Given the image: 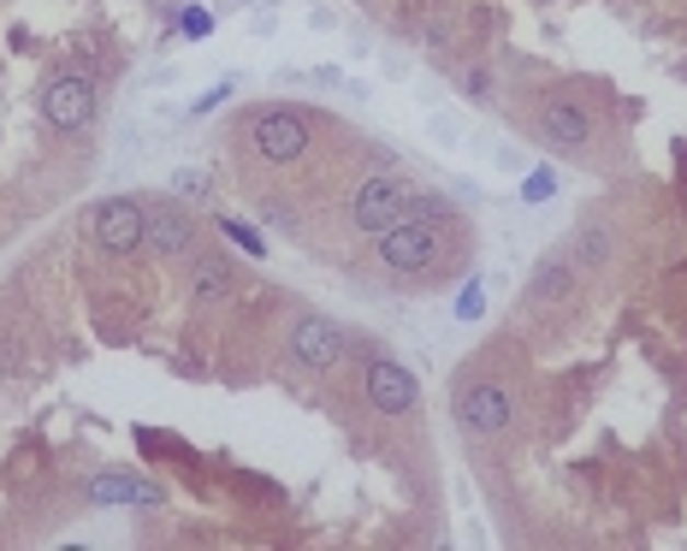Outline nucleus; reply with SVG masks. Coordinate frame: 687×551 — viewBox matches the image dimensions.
I'll use <instances>...</instances> for the list:
<instances>
[{
    "label": "nucleus",
    "instance_id": "nucleus-9",
    "mask_svg": "<svg viewBox=\"0 0 687 551\" xmlns=\"http://www.w3.org/2000/svg\"><path fill=\"white\" fill-rule=\"evenodd\" d=\"M344 351H350V332L339 321H327V314H302V321L290 326V356L309 374H327Z\"/></svg>",
    "mask_w": 687,
    "mask_h": 551
},
{
    "label": "nucleus",
    "instance_id": "nucleus-14",
    "mask_svg": "<svg viewBox=\"0 0 687 551\" xmlns=\"http://www.w3.org/2000/svg\"><path fill=\"white\" fill-rule=\"evenodd\" d=\"M610 250H617V243H610V231H605V226H587V231H575V255H569V261H575L581 273H598V267L610 261Z\"/></svg>",
    "mask_w": 687,
    "mask_h": 551
},
{
    "label": "nucleus",
    "instance_id": "nucleus-8",
    "mask_svg": "<svg viewBox=\"0 0 687 551\" xmlns=\"http://www.w3.org/2000/svg\"><path fill=\"white\" fill-rule=\"evenodd\" d=\"M42 119H48L54 130H83L95 119V83L83 78V71L48 78V90H42Z\"/></svg>",
    "mask_w": 687,
    "mask_h": 551
},
{
    "label": "nucleus",
    "instance_id": "nucleus-4",
    "mask_svg": "<svg viewBox=\"0 0 687 551\" xmlns=\"http://www.w3.org/2000/svg\"><path fill=\"white\" fill-rule=\"evenodd\" d=\"M362 398H368L374 415H386V422H403V415H415L421 386H415V374H409L403 361L374 356L368 368H362Z\"/></svg>",
    "mask_w": 687,
    "mask_h": 551
},
{
    "label": "nucleus",
    "instance_id": "nucleus-2",
    "mask_svg": "<svg viewBox=\"0 0 687 551\" xmlns=\"http://www.w3.org/2000/svg\"><path fill=\"white\" fill-rule=\"evenodd\" d=\"M450 415H457V427L469 433V439H499V433H509L516 403H509V386L504 380H469V386H457Z\"/></svg>",
    "mask_w": 687,
    "mask_h": 551
},
{
    "label": "nucleus",
    "instance_id": "nucleus-11",
    "mask_svg": "<svg viewBox=\"0 0 687 551\" xmlns=\"http://www.w3.org/2000/svg\"><path fill=\"white\" fill-rule=\"evenodd\" d=\"M190 291H196V302H226L231 291H238V273H231V261L214 255V250L190 255Z\"/></svg>",
    "mask_w": 687,
    "mask_h": 551
},
{
    "label": "nucleus",
    "instance_id": "nucleus-16",
    "mask_svg": "<svg viewBox=\"0 0 687 551\" xmlns=\"http://www.w3.org/2000/svg\"><path fill=\"white\" fill-rule=\"evenodd\" d=\"M462 95H469V101H486V95H492V71H486V66H469V71H462Z\"/></svg>",
    "mask_w": 687,
    "mask_h": 551
},
{
    "label": "nucleus",
    "instance_id": "nucleus-10",
    "mask_svg": "<svg viewBox=\"0 0 687 551\" xmlns=\"http://www.w3.org/2000/svg\"><path fill=\"white\" fill-rule=\"evenodd\" d=\"M539 137H546L551 149L581 154V149H593V113L569 95H551L546 107H539Z\"/></svg>",
    "mask_w": 687,
    "mask_h": 551
},
{
    "label": "nucleus",
    "instance_id": "nucleus-20",
    "mask_svg": "<svg viewBox=\"0 0 687 551\" xmlns=\"http://www.w3.org/2000/svg\"><path fill=\"white\" fill-rule=\"evenodd\" d=\"M356 7H362V12H374V19H379V12L391 7V0H356Z\"/></svg>",
    "mask_w": 687,
    "mask_h": 551
},
{
    "label": "nucleus",
    "instance_id": "nucleus-13",
    "mask_svg": "<svg viewBox=\"0 0 687 551\" xmlns=\"http://www.w3.org/2000/svg\"><path fill=\"white\" fill-rule=\"evenodd\" d=\"M90 498H95V504H142V510H149V504L167 498V492H160L154 481H130V474H95V481H90Z\"/></svg>",
    "mask_w": 687,
    "mask_h": 551
},
{
    "label": "nucleus",
    "instance_id": "nucleus-18",
    "mask_svg": "<svg viewBox=\"0 0 687 551\" xmlns=\"http://www.w3.org/2000/svg\"><path fill=\"white\" fill-rule=\"evenodd\" d=\"M522 196H528V202H546V196H551V172H534V179L522 184Z\"/></svg>",
    "mask_w": 687,
    "mask_h": 551
},
{
    "label": "nucleus",
    "instance_id": "nucleus-12",
    "mask_svg": "<svg viewBox=\"0 0 687 551\" xmlns=\"http://www.w3.org/2000/svg\"><path fill=\"white\" fill-rule=\"evenodd\" d=\"M575 285H581L575 261H569V255H546V261L534 267V285H528V291H534V302H569V297H575Z\"/></svg>",
    "mask_w": 687,
    "mask_h": 551
},
{
    "label": "nucleus",
    "instance_id": "nucleus-7",
    "mask_svg": "<svg viewBox=\"0 0 687 551\" xmlns=\"http://www.w3.org/2000/svg\"><path fill=\"white\" fill-rule=\"evenodd\" d=\"M90 243L107 255H137L142 250V202L107 196L90 208Z\"/></svg>",
    "mask_w": 687,
    "mask_h": 551
},
{
    "label": "nucleus",
    "instance_id": "nucleus-3",
    "mask_svg": "<svg viewBox=\"0 0 687 551\" xmlns=\"http://www.w3.org/2000/svg\"><path fill=\"white\" fill-rule=\"evenodd\" d=\"M445 255V231H438V220H403L391 226L386 238H379V267L386 273H427L433 261Z\"/></svg>",
    "mask_w": 687,
    "mask_h": 551
},
{
    "label": "nucleus",
    "instance_id": "nucleus-1",
    "mask_svg": "<svg viewBox=\"0 0 687 551\" xmlns=\"http://www.w3.org/2000/svg\"><path fill=\"white\" fill-rule=\"evenodd\" d=\"M409 214H415V191H409L403 179H362L356 196H350V226L368 231V238H386L391 226H403Z\"/></svg>",
    "mask_w": 687,
    "mask_h": 551
},
{
    "label": "nucleus",
    "instance_id": "nucleus-19",
    "mask_svg": "<svg viewBox=\"0 0 687 551\" xmlns=\"http://www.w3.org/2000/svg\"><path fill=\"white\" fill-rule=\"evenodd\" d=\"M172 184H179L184 196H208V179H202V172H179V179H172Z\"/></svg>",
    "mask_w": 687,
    "mask_h": 551
},
{
    "label": "nucleus",
    "instance_id": "nucleus-5",
    "mask_svg": "<svg viewBox=\"0 0 687 551\" xmlns=\"http://www.w3.org/2000/svg\"><path fill=\"white\" fill-rule=\"evenodd\" d=\"M255 154L267 167H297L302 154H309V119H302V113H290V107H267L255 119Z\"/></svg>",
    "mask_w": 687,
    "mask_h": 551
},
{
    "label": "nucleus",
    "instance_id": "nucleus-15",
    "mask_svg": "<svg viewBox=\"0 0 687 551\" xmlns=\"http://www.w3.org/2000/svg\"><path fill=\"white\" fill-rule=\"evenodd\" d=\"M219 231H226V238L238 243V250H250V255H267V243H261L250 226H238V220H219Z\"/></svg>",
    "mask_w": 687,
    "mask_h": 551
},
{
    "label": "nucleus",
    "instance_id": "nucleus-17",
    "mask_svg": "<svg viewBox=\"0 0 687 551\" xmlns=\"http://www.w3.org/2000/svg\"><path fill=\"white\" fill-rule=\"evenodd\" d=\"M208 31H214V19H208L202 7H190V12H184V36H208Z\"/></svg>",
    "mask_w": 687,
    "mask_h": 551
},
{
    "label": "nucleus",
    "instance_id": "nucleus-6",
    "mask_svg": "<svg viewBox=\"0 0 687 551\" xmlns=\"http://www.w3.org/2000/svg\"><path fill=\"white\" fill-rule=\"evenodd\" d=\"M142 250H154L160 261H190L196 255V220L179 202H142Z\"/></svg>",
    "mask_w": 687,
    "mask_h": 551
}]
</instances>
